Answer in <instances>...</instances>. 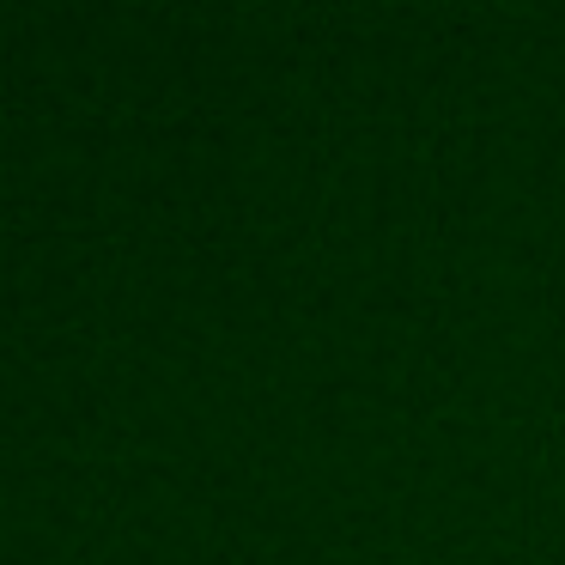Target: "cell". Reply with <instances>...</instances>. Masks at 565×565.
Segmentation results:
<instances>
[]
</instances>
